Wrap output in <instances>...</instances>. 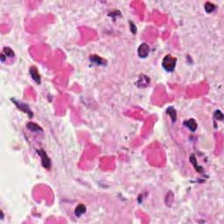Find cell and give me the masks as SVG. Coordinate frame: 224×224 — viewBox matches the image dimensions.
Returning a JSON list of instances; mask_svg holds the SVG:
<instances>
[{
	"instance_id": "6da1fadb",
	"label": "cell",
	"mask_w": 224,
	"mask_h": 224,
	"mask_svg": "<svg viewBox=\"0 0 224 224\" xmlns=\"http://www.w3.org/2000/svg\"><path fill=\"white\" fill-rule=\"evenodd\" d=\"M176 62H177L176 58L172 57L170 55H167L164 57V59L162 60V67L166 71L172 72L176 67Z\"/></svg>"
},
{
	"instance_id": "7a4b0ae2",
	"label": "cell",
	"mask_w": 224,
	"mask_h": 224,
	"mask_svg": "<svg viewBox=\"0 0 224 224\" xmlns=\"http://www.w3.org/2000/svg\"><path fill=\"white\" fill-rule=\"evenodd\" d=\"M37 153L39 154V156L40 157L41 159V164L46 169H50L51 167V161H50V159L48 158L47 154L46 153V151L43 149H39L37 150Z\"/></svg>"
},
{
	"instance_id": "3957f363",
	"label": "cell",
	"mask_w": 224,
	"mask_h": 224,
	"mask_svg": "<svg viewBox=\"0 0 224 224\" xmlns=\"http://www.w3.org/2000/svg\"><path fill=\"white\" fill-rule=\"evenodd\" d=\"M12 103L19 108L20 111H22L23 112H25V114H27L30 117H33V112L30 110V108H29V106H28L27 104H25V103H20V102L15 100V99H13V98H12Z\"/></svg>"
},
{
	"instance_id": "277c9868",
	"label": "cell",
	"mask_w": 224,
	"mask_h": 224,
	"mask_svg": "<svg viewBox=\"0 0 224 224\" xmlns=\"http://www.w3.org/2000/svg\"><path fill=\"white\" fill-rule=\"evenodd\" d=\"M150 47L149 46L145 43H142L137 49V55L140 58H145L149 55Z\"/></svg>"
},
{
	"instance_id": "5b68a950",
	"label": "cell",
	"mask_w": 224,
	"mask_h": 224,
	"mask_svg": "<svg viewBox=\"0 0 224 224\" xmlns=\"http://www.w3.org/2000/svg\"><path fill=\"white\" fill-rule=\"evenodd\" d=\"M184 125L191 131H195L197 129V123L193 118H190L184 122Z\"/></svg>"
},
{
	"instance_id": "8992f818",
	"label": "cell",
	"mask_w": 224,
	"mask_h": 224,
	"mask_svg": "<svg viewBox=\"0 0 224 224\" xmlns=\"http://www.w3.org/2000/svg\"><path fill=\"white\" fill-rule=\"evenodd\" d=\"M30 75H31L32 78H33V80L35 82H37L38 84H39V83H40V75H39V72H38V70L36 68L33 67V68H30Z\"/></svg>"
},
{
	"instance_id": "52a82bcc",
	"label": "cell",
	"mask_w": 224,
	"mask_h": 224,
	"mask_svg": "<svg viewBox=\"0 0 224 224\" xmlns=\"http://www.w3.org/2000/svg\"><path fill=\"white\" fill-rule=\"evenodd\" d=\"M13 56H14V53L10 47H4L3 50V53L1 55V60L4 61L5 57L7 58V57H13Z\"/></svg>"
},
{
	"instance_id": "ba28073f",
	"label": "cell",
	"mask_w": 224,
	"mask_h": 224,
	"mask_svg": "<svg viewBox=\"0 0 224 224\" xmlns=\"http://www.w3.org/2000/svg\"><path fill=\"white\" fill-rule=\"evenodd\" d=\"M85 212H86V207L83 205V204H80V205H78L75 207V216H77V217H80Z\"/></svg>"
},
{
	"instance_id": "9c48e42d",
	"label": "cell",
	"mask_w": 224,
	"mask_h": 224,
	"mask_svg": "<svg viewBox=\"0 0 224 224\" xmlns=\"http://www.w3.org/2000/svg\"><path fill=\"white\" fill-rule=\"evenodd\" d=\"M89 60H90V61L94 63V64H95V65H104V60H103L101 57H99V56L97 55H90L89 57Z\"/></svg>"
},
{
	"instance_id": "30bf717a",
	"label": "cell",
	"mask_w": 224,
	"mask_h": 224,
	"mask_svg": "<svg viewBox=\"0 0 224 224\" xmlns=\"http://www.w3.org/2000/svg\"><path fill=\"white\" fill-rule=\"evenodd\" d=\"M190 161H191V163L193 164V167L195 168V170H196L198 172H203V168L201 167H200V166H198L197 160H196L194 155H191V157H190Z\"/></svg>"
},
{
	"instance_id": "8fae6325",
	"label": "cell",
	"mask_w": 224,
	"mask_h": 224,
	"mask_svg": "<svg viewBox=\"0 0 224 224\" xmlns=\"http://www.w3.org/2000/svg\"><path fill=\"white\" fill-rule=\"evenodd\" d=\"M167 113L168 115L170 116V117H171V119H172V123H174L175 121H176V119H177V116H176V111H175V109L173 108V107H169L167 110Z\"/></svg>"
},
{
	"instance_id": "7c38bea8",
	"label": "cell",
	"mask_w": 224,
	"mask_h": 224,
	"mask_svg": "<svg viewBox=\"0 0 224 224\" xmlns=\"http://www.w3.org/2000/svg\"><path fill=\"white\" fill-rule=\"evenodd\" d=\"M26 127H27V129H29L30 131H35V132H40V131H42V129L36 124H34V123H28L27 124H26Z\"/></svg>"
},
{
	"instance_id": "4fadbf2b",
	"label": "cell",
	"mask_w": 224,
	"mask_h": 224,
	"mask_svg": "<svg viewBox=\"0 0 224 224\" xmlns=\"http://www.w3.org/2000/svg\"><path fill=\"white\" fill-rule=\"evenodd\" d=\"M204 8H205V11L207 13H211V12H213L216 9V6L213 3L207 2L205 4V7Z\"/></svg>"
},
{
	"instance_id": "5bb4252c",
	"label": "cell",
	"mask_w": 224,
	"mask_h": 224,
	"mask_svg": "<svg viewBox=\"0 0 224 224\" xmlns=\"http://www.w3.org/2000/svg\"><path fill=\"white\" fill-rule=\"evenodd\" d=\"M214 117L215 118V120H220L222 121L223 119V112L221 111H216L214 114Z\"/></svg>"
},
{
	"instance_id": "9a60e30c",
	"label": "cell",
	"mask_w": 224,
	"mask_h": 224,
	"mask_svg": "<svg viewBox=\"0 0 224 224\" xmlns=\"http://www.w3.org/2000/svg\"><path fill=\"white\" fill-rule=\"evenodd\" d=\"M130 25H131V32L133 33H136V32H137V29H136V26H135V25L132 23V22H130Z\"/></svg>"
}]
</instances>
